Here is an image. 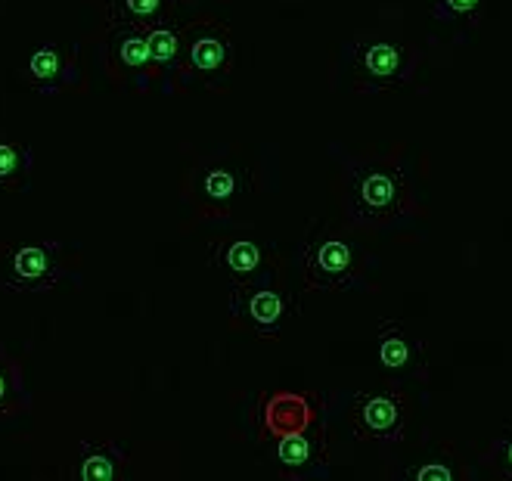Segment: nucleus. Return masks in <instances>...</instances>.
Instances as JSON below:
<instances>
[{
    "label": "nucleus",
    "instance_id": "16",
    "mask_svg": "<svg viewBox=\"0 0 512 481\" xmlns=\"http://www.w3.org/2000/svg\"><path fill=\"white\" fill-rule=\"evenodd\" d=\"M180 0H109V19L112 25H137L153 28L159 22L174 19Z\"/></svg>",
    "mask_w": 512,
    "mask_h": 481
},
{
    "label": "nucleus",
    "instance_id": "15",
    "mask_svg": "<svg viewBox=\"0 0 512 481\" xmlns=\"http://www.w3.org/2000/svg\"><path fill=\"white\" fill-rule=\"evenodd\" d=\"M149 53H153V66L159 78H174L180 72V59H184V28L174 25V19L146 28Z\"/></svg>",
    "mask_w": 512,
    "mask_h": 481
},
{
    "label": "nucleus",
    "instance_id": "10",
    "mask_svg": "<svg viewBox=\"0 0 512 481\" xmlns=\"http://www.w3.org/2000/svg\"><path fill=\"white\" fill-rule=\"evenodd\" d=\"M258 423H261V432L274 441V438L298 435V432L317 426L320 423V410H317L314 395L277 388V392H270L267 398H261Z\"/></svg>",
    "mask_w": 512,
    "mask_h": 481
},
{
    "label": "nucleus",
    "instance_id": "14",
    "mask_svg": "<svg viewBox=\"0 0 512 481\" xmlns=\"http://www.w3.org/2000/svg\"><path fill=\"white\" fill-rule=\"evenodd\" d=\"M249 180H246V171L243 168H233V165H212L205 168L199 184H196V193L199 199L215 208V212H227V208L239 205V199H243L249 193Z\"/></svg>",
    "mask_w": 512,
    "mask_h": 481
},
{
    "label": "nucleus",
    "instance_id": "1",
    "mask_svg": "<svg viewBox=\"0 0 512 481\" xmlns=\"http://www.w3.org/2000/svg\"><path fill=\"white\" fill-rule=\"evenodd\" d=\"M345 212L364 230L398 227L413 215V190L404 165L391 156L373 153L348 165Z\"/></svg>",
    "mask_w": 512,
    "mask_h": 481
},
{
    "label": "nucleus",
    "instance_id": "6",
    "mask_svg": "<svg viewBox=\"0 0 512 481\" xmlns=\"http://www.w3.org/2000/svg\"><path fill=\"white\" fill-rule=\"evenodd\" d=\"M348 426L360 444L391 447L407 432V398L398 385L357 392L348 410Z\"/></svg>",
    "mask_w": 512,
    "mask_h": 481
},
{
    "label": "nucleus",
    "instance_id": "11",
    "mask_svg": "<svg viewBox=\"0 0 512 481\" xmlns=\"http://www.w3.org/2000/svg\"><path fill=\"white\" fill-rule=\"evenodd\" d=\"M270 457L274 463L295 478H311V475H323L326 472V460H329V438H326V426L323 419L317 426L298 432V435H286V438H274V447H270Z\"/></svg>",
    "mask_w": 512,
    "mask_h": 481
},
{
    "label": "nucleus",
    "instance_id": "20",
    "mask_svg": "<svg viewBox=\"0 0 512 481\" xmlns=\"http://www.w3.org/2000/svg\"><path fill=\"white\" fill-rule=\"evenodd\" d=\"M25 404V388L19 382V370L13 360L0 351V419L16 416Z\"/></svg>",
    "mask_w": 512,
    "mask_h": 481
},
{
    "label": "nucleus",
    "instance_id": "3",
    "mask_svg": "<svg viewBox=\"0 0 512 481\" xmlns=\"http://www.w3.org/2000/svg\"><path fill=\"white\" fill-rule=\"evenodd\" d=\"M227 308L255 339H267V342L283 339L286 329L298 317V302L289 292V286L280 280L277 267H267L258 277L230 286Z\"/></svg>",
    "mask_w": 512,
    "mask_h": 481
},
{
    "label": "nucleus",
    "instance_id": "12",
    "mask_svg": "<svg viewBox=\"0 0 512 481\" xmlns=\"http://www.w3.org/2000/svg\"><path fill=\"white\" fill-rule=\"evenodd\" d=\"M78 50L69 44H44L28 56V78L41 94H59L75 78Z\"/></svg>",
    "mask_w": 512,
    "mask_h": 481
},
{
    "label": "nucleus",
    "instance_id": "4",
    "mask_svg": "<svg viewBox=\"0 0 512 481\" xmlns=\"http://www.w3.org/2000/svg\"><path fill=\"white\" fill-rule=\"evenodd\" d=\"M351 75L360 94L401 90L416 75V50L388 35H360L351 44Z\"/></svg>",
    "mask_w": 512,
    "mask_h": 481
},
{
    "label": "nucleus",
    "instance_id": "18",
    "mask_svg": "<svg viewBox=\"0 0 512 481\" xmlns=\"http://www.w3.org/2000/svg\"><path fill=\"white\" fill-rule=\"evenodd\" d=\"M32 165L35 156L25 143L0 140V190H22Z\"/></svg>",
    "mask_w": 512,
    "mask_h": 481
},
{
    "label": "nucleus",
    "instance_id": "7",
    "mask_svg": "<svg viewBox=\"0 0 512 481\" xmlns=\"http://www.w3.org/2000/svg\"><path fill=\"white\" fill-rule=\"evenodd\" d=\"M63 274V249L56 243H22L4 255L0 280L7 292H50L63 280Z\"/></svg>",
    "mask_w": 512,
    "mask_h": 481
},
{
    "label": "nucleus",
    "instance_id": "9",
    "mask_svg": "<svg viewBox=\"0 0 512 481\" xmlns=\"http://www.w3.org/2000/svg\"><path fill=\"white\" fill-rule=\"evenodd\" d=\"M267 261H270V243H264L261 236L236 233V236H221L208 246V267L227 283V289L258 277L261 270L270 267Z\"/></svg>",
    "mask_w": 512,
    "mask_h": 481
},
{
    "label": "nucleus",
    "instance_id": "13",
    "mask_svg": "<svg viewBox=\"0 0 512 481\" xmlns=\"http://www.w3.org/2000/svg\"><path fill=\"white\" fill-rule=\"evenodd\" d=\"M109 59H112V66H118L122 72L134 75L140 84H146L149 78H156V66H153V53H149L146 28L115 25V32L109 38Z\"/></svg>",
    "mask_w": 512,
    "mask_h": 481
},
{
    "label": "nucleus",
    "instance_id": "22",
    "mask_svg": "<svg viewBox=\"0 0 512 481\" xmlns=\"http://www.w3.org/2000/svg\"><path fill=\"white\" fill-rule=\"evenodd\" d=\"M410 478H416V481H450V478H454V472L444 469L441 463H438V466L432 463V466H419V469H413Z\"/></svg>",
    "mask_w": 512,
    "mask_h": 481
},
{
    "label": "nucleus",
    "instance_id": "8",
    "mask_svg": "<svg viewBox=\"0 0 512 481\" xmlns=\"http://www.w3.org/2000/svg\"><path fill=\"white\" fill-rule=\"evenodd\" d=\"M373 354H376V364L395 382H426L429 376L426 342L398 320L379 323Z\"/></svg>",
    "mask_w": 512,
    "mask_h": 481
},
{
    "label": "nucleus",
    "instance_id": "5",
    "mask_svg": "<svg viewBox=\"0 0 512 481\" xmlns=\"http://www.w3.org/2000/svg\"><path fill=\"white\" fill-rule=\"evenodd\" d=\"M239 47L224 22H193L184 28V59H180V84L212 87L233 75Z\"/></svg>",
    "mask_w": 512,
    "mask_h": 481
},
{
    "label": "nucleus",
    "instance_id": "17",
    "mask_svg": "<svg viewBox=\"0 0 512 481\" xmlns=\"http://www.w3.org/2000/svg\"><path fill=\"white\" fill-rule=\"evenodd\" d=\"M125 469V454L109 441L100 444H84L81 460H78V475L84 481H115L122 478Z\"/></svg>",
    "mask_w": 512,
    "mask_h": 481
},
{
    "label": "nucleus",
    "instance_id": "21",
    "mask_svg": "<svg viewBox=\"0 0 512 481\" xmlns=\"http://www.w3.org/2000/svg\"><path fill=\"white\" fill-rule=\"evenodd\" d=\"M491 463L503 478H512V423L497 435V441L491 447Z\"/></svg>",
    "mask_w": 512,
    "mask_h": 481
},
{
    "label": "nucleus",
    "instance_id": "19",
    "mask_svg": "<svg viewBox=\"0 0 512 481\" xmlns=\"http://www.w3.org/2000/svg\"><path fill=\"white\" fill-rule=\"evenodd\" d=\"M488 0H432V19L441 25H454V28H472L485 19Z\"/></svg>",
    "mask_w": 512,
    "mask_h": 481
},
{
    "label": "nucleus",
    "instance_id": "2",
    "mask_svg": "<svg viewBox=\"0 0 512 481\" xmlns=\"http://www.w3.org/2000/svg\"><path fill=\"white\" fill-rule=\"evenodd\" d=\"M295 267L311 292H348L364 280V252L345 230L317 221L301 236Z\"/></svg>",
    "mask_w": 512,
    "mask_h": 481
}]
</instances>
